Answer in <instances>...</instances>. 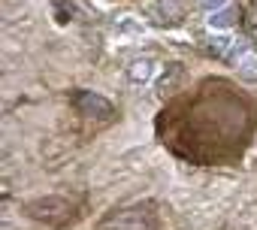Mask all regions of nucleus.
<instances>
[{"label": "nucleus", "mask_w": 257, "mask_h": 230, "mask_svg": "<svg viewBox=\"0 0 257 230\" xmlns=\"http://www.w3.org/2000/svg\"><path fill=\"white\" fill-rule=\"evenodd\" d=\"M230 22V13H218V16H212V25H227Z\"/></svg>", "instance_id": "f257e3e1"}, {"label": "nucleus", "mask_w": 257, "mask_h": 230, "mask_svg": "<svg viewBox=\"0 0 257 230\" xmlns=\"http://www.w3.org/2000/svg\"><path fill=\"white\" fill-rule=\"evenodd\" d=\"M224 0H206V7H221Z\"/></svg>", "instance_id": "f03ea898"}]
</instances>
